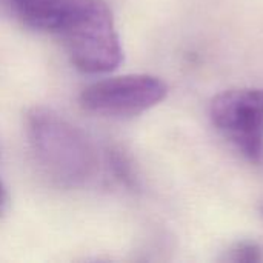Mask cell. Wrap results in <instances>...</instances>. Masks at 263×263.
<instances>
[{"label":"cell","instance_id":"1","mask_svg":"<svg viewBox=\"0 0 263 263\" xmlns=\"http://www.w3.org/2000/svg\"><path fill=\"white\" fill-rule=\"evenodd\" d=\"M26 134L43 173L59 186L74 190L89 185L100 171V157L88 136L49 108H32Z\"/></svg>","mask_w":263,"mask_h":263},{"label":"cell","instance_id":"2","mask_svg":"<svg viewBox=\"0 0 263 263\" xmlns=\"http://www.w3.org/2000/svg\"><path fill=\"white\" fill-rule=\"evenodd\" d=\"M168 94V85L151 74H125L97 80L80 94L85 111L100 117L126 119L159 105Z\"/></svg>","mask_w":263,"mask_h":263},{"label":"cell","instance_id":"3","mask_svg":"<svg viewBox=\"0 0 263 263\" xmlns=\"http://www.w3.org/2000/svg\"><path fill=\"white\" fill-rule=\"evenodd\" d=\"M62 42L72 65L86 74L111 72L123 59L112 12L103 0H97L86 17Z\"/></svg>","mask_w":263,"mask_h":263},{"label":"cell","instance_id":"4","mask_svg":"<svg viewBox=\"0 0 263 263\" xmlns=\"http://www.w3.org/2000/svg\"><path fill=\"white\" fill-rule=\"evenodd\" d=\"M214 126L251 162L263 160V89L237 88L211 100Z\"/></svg>","mask_w":263,"mask_h":263},{"label":"cell","instance_id":"5","mask_svg":"<svg viewBox=\"0 0 263 263\" xmlns=\"http://www.w3.org/2000/svg\"><path fill=\"white\" fill-rule=\"evenodd\" d=\"M29 28L63 39L92 9L97 0H6Z\"/></svg>","mask_w":263,"mask_h":263},{"label":"cell","instance_id":"6","mask_svg":"<svg viewBox=\"0 0 263 263\" xmlns=\"http://www.w3.org/2000/svg\"><path fill=\"white\" fill-rule=\"evenodd\" d=\"M228 260L231 262H260L263 259L262 250L257 243H251V242H242V243H237L234 245L228 256H227Z\"/></svg>","mask_w":263,"mask_h":263},{"label":"cell","instance_id":"7","mask_svg":"<svg viewBox=\"0 0 263 263\" xmlns=\"http://www.w3.org/2000/svg\"><path fill=\"white\" fill-rule=\"evenodd\" d=\"M6 208H8V193H6L5 185L0 180V217L5 214Z\"/></svg>","mask_w":263,"mask_h":263},{"label":"cell","instance_id":"8","mask_svg":"<svg viewBox=\"0 0 263 263\" xmlns=\"http://www.w3.org/2000/svg\"><path fill=\"white\" fill-rule=\"evenodd\" d=\"M262 214H263V208H262Z\"/></svg>","mask_w":263,"mask_h":263}]
</instances>
